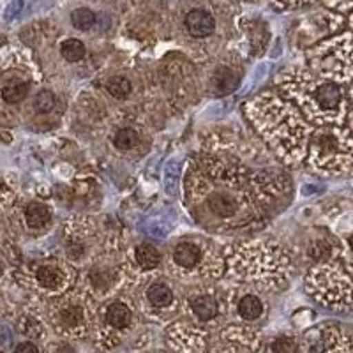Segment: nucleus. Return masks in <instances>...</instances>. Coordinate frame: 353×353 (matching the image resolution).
Masks as SVG:
<instances>
[{
    "label": "nucleus",
    "mask_w": 353,
    "mask_h": 353,
    "mask_svg": "<svg viewBox=\"0 0 353 353\" xmlns=\"http://www.w3.org/2000/svg\"><path fill=\"white\" fill-rule=\"evenodd\" d=\"M286 92L297 101L304 115L318 125H343L348 117V96L336 81L311 71H293L285 83Z\"/></svg>",
    "instance_id": "1"
},
{
    "label": "nucleus",
    "mask_w": 353,
    "mask_h": 353,
    "mask_svg": "<svg viewBox=\"0 0 353 353\" xmlns=\"http://www.w3.org/2000/svg\"><path fill=\"white\" fill-rule=\"evenodd\" d=\"M307 163L325 176L353 175V134L343 125H321L311 132Z\"/></svg>",
    "instance_id": "2"
},
{
    "label": "nucleus",
    "mask_w": 353,
    "mask_h": 353,
    "mask_svg": "<svg viewBox=\"0 0 353 353\" xmlns=\"http://www.w3.org/2000/svg\"><path fill=\"white\" fill-rule=\"evenodd\" d=\"M309 64L314 74L336 81H353V30L321 41L313 50H309Z\"/></svg>",
    "instance_id": "3"
},
{
    "label": "nucleus",
    "mask_w": 353,
    "mask_h": 353,
    "mask_svg": "<svg viewBox=\"0 0 353 353\" xmlns=\"http://www.w3.org/2000/svg\"><path fill=\"white\" fill-rule=\"evenodd\" d=\"M309 293L330 309L353 307V277L339 261H323L307 276Z\"/></svg>",
    "instance_id": "4"
},
{
    "label": "nucleus",
    "mask_w": 353,
    "mask_h": 353,
    "mask_svg": "<svg viewBox=\"0 0 353 353\" xmlns=\"http://www.w3.org/2000/svg\"><path fill=\"white\" fill-rule=\"evenodd\" d=\"M307 353H353V345L339 327L325 325L309 332Z\"/></svg>",
    "instance_id": "5"
},
{
    "label": "nucleus",
    "mask_w": 353,
    "mask_h": 353,
    "mask_svg": "<svg viewBox=\"0 0 353 353\" xmlns=\"http://www.w3.org/2000/svg\"><path fill=\"white\" fill-rule=\"evenodd\" d=\"M185 28L193 37H209L216 30V20L209 11L205 9H193L185 14Z\"/></svg>",
    "instance_id": "6"
},
{
    "label": "nucleus",
    "mask_w": 353,
    "mask_h": 353,
    "mask_svg": "<svg viewBox=\"0 0 353 353\" xmlns=\"http://www.w3.org/2000/svg\"><path fill=\"white\" fill-rule=\"evenodd\" d=\"M173 258H175V261L181 265V267L191 269V267H194V265L200 261L201 251L196 244H193V242H182V244L176 245L175 251H173Z\"/></svg>",
    "instance_id": "7"
},
{
    "label": "nucleus",
    "mask_w": 353,
    "mask_h": 353,
    "mask_svg": "<svg viewBox=\"0 0 353 353\" xmlns=\"http://www.w3.org/2000/svg\"><path fill=\"white\" fill-rule=\"evenodd\" d=\"M25 217H27V223L30 228H43V226H46L50 223L52 214H50L46 205L34 201V203L28 205L27 210H25Z\"/></svg>",
    "instance_id": "8"
},
{
    "label": "nucleus",
    "mask_w": 353,
    "mask_h": 353,
    "mask_svg": "<svg viewBox=\"0 0 353 353\" xmlns=\"http://www.w3.org/2000/svg\"><path fill=\"white\" fill-rule=\"evenodd\" d=\"M106 321L110 325L117 327V329H124L131 323V311L122 302H113L108 309H106Z\"/></svg>",
    "instance_id": "9"
},
{
    "label": "nucleus",
    "mask_w": 353,
    "mask_h": 353,
    "mask_svg": "<svg viewBox=\"0 0 353 353\" xmlns=\"http://www.w3.org/2000/svg\"><path fill=\"white\" fill-rule=\"evenodd\" d=\"M37 281L44 288H59L64 285V272L52 265H43L37 269Z\"/></svg>",
    "instance_id": "10"
},
{
    "label": "nucleus",
    "mask_w": 353,
    "mask_h": 353,
    "mask_svg": "<svg viewBox=\"0 0 353 353\" xmlns=\"http://www.w3.org/2000/svg\"><path fill=\"white\" fill-rule=\"evenodd\" d=\"M134 256H137V261L140 263L141 269H145V270L156 269L161 261L159 251H157V249L150 244L138 245L137 251H134Z\"/></svg>",
    "instance_id": "11"
},
{
    "label": "nucleus",
    "mask_w": 353,
    "mask_h": 353,
    "mask_svg": "<svg viewBox=\"0 0 353 353\" xmlns=\"http://www.w3.org/2000/svg\"><path fill=\"white\" fill-rule=\"evenodd\" d=\"M191 309L200 320H212L217 314V302L212 297H196L191 302Z\"/></svg>",
    "instance_id": "12"
},
{
    "label": "nucleus",
    "mask_w": 353,
    "mask_h": 353,
    "mask_svg": "<svg viewBox=\"0 0 353 353\" xmlns=\"http://www.w3.org/2000/svg\"><path fill=\"white\" fill-rule=\"evenodd\" d=\"M239 313H241L242 318L245 320H256V318L261 316L263 313V304L258 297L254 295H248V297L242 299L239 302Z\"/></svg>",
    "instance_id": "13"
},
{
    "label": "nucleus",
    "mask_w": 353,
    "mask_h": 353,
    "mask_svg": "<svg viewBox=\"0 0 353 353\" xmlns=\"http://www.w3.org/2000/svg\"><path fill=\"white\" fill-rule=\"evenodd\" d=\"M87 53L85 44L80 39H65L61 44V55L68 62H80Z\"/></svg>",
    "instance_id": "14"
},
{
    "label": "nucleus",
    "mask_w": 353,
    "mask_h": 353,
    "mask_svg": "<svg viewBox=\"0 0 353 353\" xmlns=\"http://www.w3.org/2000/svg\"><path fill=\"white\" fill-rule=\"evenodd\" d=\"M147 299L156 307H166V305L172 304L173 292L166 285H154L147 292Z\"/></svg>",
    "instance_id": "15"
},
{
    "label": "nucleus",
    "mask_w": 353,
    "mask_h": 353,
    "mask_svg": "<svg viewBox=\"0 0 353 353\" xmlns=\"http://www.w3.org/2000/svg\"><path fill=\"white\" fill-rule=\"evenodd\" d=\"M71 21L78 30H90L96 25V14L87 8H78L71 12Z\"/></svg>",
    "instance_id": "16"
},
{
    "label": "nucleus",
    "mask_w": 353,
    "mask_h": 353,
    "mask_svg": "<svg viewBox=\"0 0 353 353\" xmlns=\"http://www.w3.org/2000/svg\"><path fill=\"white\" fill-rule=\"evenodd\" d=\"M27 94H28V83H23V81L8 85V87H4V90H2V97H4V101L6 103H9V105L21 103V101L27 97Z\"/></svg>",
    "instance_id": "17"
},
{
    "label": "nucleus",
    "mask_w": 353,
    "mask_h": 353,
    "mask_svg": "<svg viewBox=\"0 0 353 353\" xmlns=\"http://www.w3.org/2000/svg\"><path fill=\"white\" fill-rule=\"evenodd\" d=\"M106 88H108V92L112 94L113 97H117V99H124V97H128L129 94H131L132 85L128 78L113 77L106 81Z\"/></svg>",
    "instance_id": "18"
},
{
    "label": "nucleus",
    "mask_w": 353,
    "mask_h": 353,
    "mask_svg": "<svg viewBox=\"0 0 353 353\" xmlns=\"http://www.w3.org/2000/svg\"><path fill=\"white\" fill-rule=\"evenodd\" d=\"M339 256H341L346 272L353 277V230L343 237L341 245H339Z\"/></svg>",
    "instance_id": "19"
},
{
    "label": "nucleus",
    "mask_w": 353,
    "mask_h": 353,
    "mask_svg": "<svg viewBox=\"0 0 353 353\" xmlns=\"http://www.w3.org/2000/svg\"><path fill=\"white\" fill-rule=\"evenodd\" d=\"M61 321L65 327H78L83 321V309L77 304H69L61 311Z\"/></svg>",
    "instance_id": "20"
},
{
    "label": "nucleus",
    "mask_w": 353,
    "mask_h": 353,
    "mask_svg": "<svg viewBox=\"0 0 353 353\" xmlns=\"http://www.w3.org/2000/svg\"><path fill=\"white\" fill-rule=\"evenodd\" d=\"M113 141H115L117 149L129 150L138 143V132L134 131L132 128H124V129H121V131L117 132L115 140H113Z\"/></svg>",
    "instance_id": "21"
},
{
    "label": "nucleus",
    "mask_w": 353,
    "mask_h": 353,
    "mask_svg": "<svg viewBox=\"0 0 353 353\" xmlns=\"http://www.w3.org/2000/svg\"><path fill=\"white\" fill-rule=\"evenodd\" d=\"M55 106V94L52 90H41L34 99V110L37 113H48Z\"/></svg>",
    "instance_id": "22"
},
{
    "label": "nucleus",
    "mask_w": 353,
    "mask_h": 353,
    "mask_svg": "<svg viewBox=\"0 0 353 353\" xmlns=\"http://www.w3.org/2000/svg\"><path fill=\"white\" fill-rule=\"evenodd\" d=\"M214 83H216V87L219 88V90H223V92H228V90H232L233 88V85H235V78H233L232 71H228V69H225V68H221L219 71L216 72Z\"/></svg>",
    "instance_id": "23"
},
{
    "label": "nucleus",
    "mask_w": 353,
    "mask_h": 353,
    "mask_svg": "<svg viewBox=\"0 0 353 353\" xmlns=\"http://www.w3.org/2000/svg\"><path fill=\"white\" fill-rule=\"evenodd\" d=\"M272 353H297V343L292 337H277L272 343Z\"/></svg>",
    "instance_id": "24"
},
{
    "label": "nucleus",
    "mask_w": 353,
    "mask_h": 353,
    "mask_svg": "<svg viewBox=\"0 0 353 353\" xmlns=\"http://www.w3.org/2000/svg\"><path fill=\"white\" fill-rule=\"evenodd\" d=\"M23 6H25L23 0H12L11 4L6 8V12H4L6 20H12V18H17L18 14L23 11Z\"/></svg>",
    "instance_id": "25"
},
{
    "label": "nucleus",
    "mask_w": 353,
    "mask_h": 353,
    "mask_svg": "<svg viewBox=\"0 0 353 353\" xmlns=\"http://www.w3.org/2000/svg\"><path fill=\"white\" fill-rule=\"evenodd\" d=\"M165 185L168 194H175V188H176V173L172 172V163H168L166 166V173H165Z\"/></svg>",
    "instance_id": "26"
},
{
    "label": "nucleus",
    "mask_w": 353,
    "mask_h": 353,
    "mask_svg": "<svg viewBox=\"0 0 353 353\" xmlns=\"http://www.w3.org/2000/svg\"><path fill=\"white\" fill-rule=\"evenodd\" d=\"M281 8H304V6L313 4L316 0H276Z\"/></svg>",
    "instance_id": "27"
},
{
    "label": "nucleus",
    "mask_w": 353,
    "mask_h": 353,
    "mask_svg": "<svg viewBox=\"0 0 353 353\" xmlns=\"http://www.w3.org/2000/svg\"><path fill=\"white\" fill-rule=\"evenodd\" d=\"M14 353H39L37 346L34 343H20L14 350Z\"/></svg>",
    "instance_id": "28"
},
{
    "label": "nucleus",
    "mask_w": 353,
    "mask_h": 353,
    "mask_svg": "<svg viewBox=\"0 0 353 353\" xmlns=\"http://www.w3.org/2000/svg\"><path fill=\"white\" fill-rule=\"evenodd\" d=\"M57 353H77V352H74V350H72L69 345H64V346H61V348H59V352H57Z\"/></svg>",
    "instance_id": "29"
},
{
    "label": "nucleus",
    "mask_w": 353,
    "mask_h": 353,
    "mask_svg": "<svg viewBox=\"0 0 353 353\" xmlns=\"http://www.w3.org/2000/svg\"><path fill=\"white\" fill-rule=\"evenodd\" d=\"M348 125H350V131H352L353 134V112L348 115Z\"/></svg>",
    "instance_id": "30"
},
{
    "label": "nucleus",
    "mask_w": 353,
    "mask_h": 353,
    "mask_svg": "<svg viewBox=\"0 0 353 353\" xmlns=\"http://www.w3.org/2000/svg\"><path fill=\"white\" fill-rule=\"evenodd\" d=\"M348 27L353 30V9H352V12L348 14Z\"/></svg>",
    "instance_id": "31"
},
{
    "label": "nucleus",
    "mask_w": 353,
    "mask_h": 353,
    "mask_svg": "<svg viewBox=\"0 0 353 353\" xmlns=\"http://www.w3.org/2000/svg\"><path fill=\"white\" fill-rule=\"evenodd\" d=\"M348 99L353 103V83H352V87H350V90H348Z\"/></svg>",
    "instance_id": "32"
},
{
    "label": "nucleus",
    "mask_w": 353,
    "mask_h": 353,
    "mask_svg": "<svg viewBox=\"0 0 353 353\" xmlns=\"http://www.w3.org/2000/svg\"><path fill=\"white\" fill-rule=\"evenodd\" d=\"M0 353H4V352H0Z\"/></svg>",
    "instance_id": "33"
}]
</instances>
